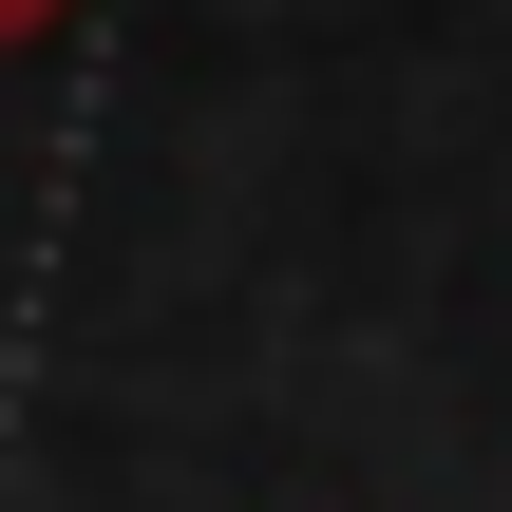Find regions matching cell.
Wrapping results in <instances>:
<instances>
[{
  "label": "cell",
  "mask_w": 512,
  "mask_h": 512,
  "mask_svg": "<svg viewBox=\"0 0 512 512\" xmlns=\"http://www.w3.org/2000/svg\"><path fill=\"white\" fill-rule=\"evenodd\" d=\"M57 19H76V0H0V38H57Z\"/></svg>",
  "instance_id": "6da1fadb"
}]
</instances>
